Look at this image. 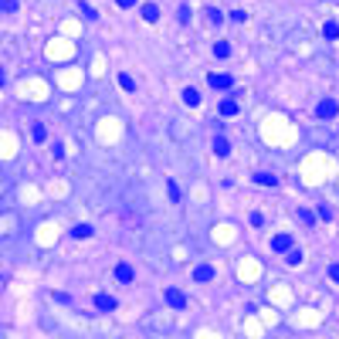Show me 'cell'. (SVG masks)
I'll list each match as a JSON object with an SVG mask.
<instances>
[{"mask_svg": "<svg viewBox=\"0 0 339 339\" xmlns=\"http://www.w3.org/2000/svg\"><path fill=\"white\" fill-rule=\"evenodd\" d=\"M336 112H339V105L333 102V98H322L319 105H316V115H319V119H333Z\"/></svg>", "mask_w": 339, "mask_h": 339, "instance_id": "1", "label": "cell"}, {"mask_svg": "<svg viewBox=\"0 0 339 339\" xmlns=\"http://www.w3.org/2000/svg\"><path fill=\"white\" fill-rule=\"evenodd\" d=\"M231 85H234V78L224 75V72H214V75H210V88H217V92H224V88H231Z\"/></svg>", "mask_w": 339, "mask_h": 339, "instance_id": "2", "label": "cell"}, {"mask_svg": "<svg viewBox=\"0 0 339 339\" xmlns=\"http://www.w3.org/2000/svg\"><path fill=\"white\" fill-rule=\"evenodd\" d=\"M95 309H98V312H112L115 299L109 295V292H98V295H95Z\"/></svg>", "mask_w": 339, "mask_h": 339, "instance_id": "3", "label": "cell"}, {"mask_svg": "<svg viewBox=\"0 0 339 339\" xmlns=\"http://www.w3.org/2000/svg\"><path fill=\"white\" fill-rule=\"evenodd\" d=\"M271 251H275V254H288V251H292V238H288V234H278V238L271 241Z\"/></svg>", "mask_w": 339, "mask_h": 339, "instance_id": "4", "label": "cell"}, {"mask_svg": "<svg viewBox=\"0 0 339 339\" xmlns=\"http://www.w3.org/2000/svg\"><path fill=\"white\" fill-rule=\"evenodd\" d=\"M167 305H173V309H183V305H187V299H183V292L170 288V292H167Z\"/></svg>", "mask_w": 339, "mask_h": 339, "instance_id": "5", "label": "cell"}, {"mask_svg": "<svg viewBox=\"0 0 339 339\" xmlns=\"http://www.w3.org/2000/svg\"><path fill=\"white\" fill-rule=\"evenodd\" d=\"M183 102H187L190 109H197V105H200V92H197V88H183Z\"/></svg>", "mask_w": 339, "mask_h": 339, "instance_id": "6", "label": "cell"}, {"mask_svg": "<svg viewBox=\"0 0 339 339\" xmlns=\"http://www.w3.org/2000/svg\"><path fill=\"white\" fill-rule=\"evenodd\" d=\"M193 278H197V282H210V278H214V268H207V264L193 268Z\"/></svg>", "mask_w": 339, "mask_h": 339, "instance_id": "7", "label": "cell"}, {"mask_svg": "<svg viewBox=\"0 0 339 339\" xmlns=\"http://www.w3.org/2000/svg\"><path fill=\"white\" fill-rule=\"evenodd\" d=\"M156 17H160V7H156V3H143V20H150V24H153Z\"/></svg>", "mask_w": 339, "mask_h": 339, "instance_id": "8", "label": "cell"}, {"mask_svg": "<svg viewBox=\"0 0 339 339\" xmlns=\"http://www.w3.org/2000/svg\"><path fill=\"white\" fill-rule=\"evenodd\" d=\"M214 153H217V156H227V153H231V143H227L224 136H217V139H214Z\"/></svg>", "mask_w": 339, "mask_h": 339, "instance_id": "9", "label": "cell"}, {"mask_svg": "<svg viewBox=\"0 0 339 339\" xmlns=\"http://www.w3.org/2000/svg\"><path fill=\"white\" fill-rule=\"evenodd\" d=\"M254 183H258V187H275L278 180H275L271 173H254Z\"/></svg>", "mask_w": 339, "mask_h": 339, "instance_id": "10", "label": "cell"}, {"mask_svg": "<svg viewBox=\"0 0 339 339\" xmlns=\"http://www.w3.org/2000/svg\"><path fill=\"white\" fill-rule=\"evenodd\" d=\"M72 238H78V241L92 238V227H88V224H78V227H72Z\"/></svg>", "mask_w": 339, "mask_h": 339, "instance_id": "11", "label": "cell"}, {"mask_svg": "<svg viewBox=\"0 0 339 339\" xmlns=\"http://www.w3.org/2000/svg\"><path fill=\"white\" fill-rule=\"evenodd\" d=\"M115 278H119V282H132V268L129 264H119V268H115Z\"/></svg>", "mask_w": 339, "mask_h": 339, "instance_id": "12", "label": "cell"}, {"mask_svg": "<svg viewBox=\"0 0 339 339\" xmlns=\"http://www.w3.org/2000/svg\"><path fill=\"white\" fill-rule=\"evenodd\" d=\"M231 55V44H227V41H217V44H214V58H227Z\"/></svg>", "mask_w": 339, "mask_h": 339, "instance_id": "13", "label": "cell"}, {"mask_svg": "<svg viewBox=\"0 0 339 339\" xmlns=\"http://www.w3.org/2000/svg\"><path fill=\"white\" fill-rule=\"evenodd\" d=\"M78 10H82V14H85V17H88V20H95V17H98V10H95V7H88L85 0L78 3Z\"/></svg>", "mask_w": 339, "mask_h": 339, "instance_id": "14", "label": "cell"}, {"mask_svg": "<svg viewBox=\"0 0 339 339\" xmlns=\"http://www.w3.org/2000/svg\"><path fill=\"white\" fill-rule=\"evenodd\" d=\"M119 85H122L126 92H136V78H129V75H119Z\"/></svg>", "mask_w": 339, "mask_h": 339, "instance_id": "15", "label": "cell"}, {"mask_svg": "<svg viewBox=\"0 0 339 339\" xmlns=\"http://www.w3.org/2000/svg\"><path fill=\"white\" fill-rule=\"evenodd\" d=\"M322 34H326V38H339V24H333V20H329V24L322 27Z\"/></svg>", "mask_w": 339, "mask_h": 339, "instance_id": "16", "label": "cell"}, {"mask_svg": "<svg viewBox=\"0 0 339 339\" xmlns=\"http://www.w3.org/2000/svg\"><path fill=\"white\" fill-rule=\"evenodd\" d=\"M221 20H224V14H221V10H214V7H210V10H207V24H221Z\"/></svg>", "mask_w": 339, "mask_h": 339, "instance_id": "17", "label": "cell"}, {"mask_svg": "<svg viewBox=\"0 0 339 339\" xmlns=\"http://www.w3.org/2000/svg\"><path fill=\"white\" fill-rule=\"evenodd\" d=\"M221 115H238V105L234 102H221Z\"/></svg>", "mask_w": 339, "mask_h": 339, "instance_id": "18", "label": "cell"}, {"mask_svg": "<svg viewBox=\"0 0 339 339\" xmlns=\"http://www.w3.org/2000/svg\"><path fill=\"white\" fill-rule=\"evenodd\" d=\"M167 193H170V200H180V187L176 183H167Z\"/></svg>", "mask_w": 339, "mask_h": 339, "instance_id": "19", "label": "cell"}, {"mask_svg": "<svg viewBox=\"0 0 339 339\" xmlns=\"http://www.w3.org/2000/svg\"><path fill=\"white\" fill-rule=\"evenodd\" d=\"M285 261H288V264H292V268H295V264L302 261V254H299V251H288V258H285Z\"/></svg>", "mask_w": 339, "mask_h": 339, "instance_id": "20", "label": "cell"}, {"mask_svg": "<svg viewBox=\"0 0 339 339\" xmlns=\"http://www.w3.org/2000/svg\"><path fill=\"white\" fill-rule=\"evenodd\" d=\"M17 10V0H3V14H14Z\"/></svg>", "mask_w": 339, "mask_h": 339, "instance_id": "21", "label": "cell"}, {"mask_svg": "<svg viewBox=\"0 0 339 339\" xmlns=\"http://www.w3.org/2000/svg\"><path fill=\"white\" fill-rule=\"evenodd\" d=\"M299 217H302V224H312V221H316V214H312V210H302Z\"/></svg>", "mask_w": 339, "mask_h": 339, "instance_id": "22", "label": "cell"}, {"mask_svg": "<svg viewBox=\"0 0 339 339\" xmlns=\"http://www.w3.org/2000/svg\"><path fill=\"white\" fill-rule=\"evenodd\" d=\"M34 139H38V143L44 139V126H41V122H34Z\"/></svg>", "mask_w": 339, "mask_h": 339, "instance_id": "23", "label": "cell"}, {"mask_svg": "<svg viewBox=\"0 0 339 339\" xmlns=\"http://www.w3.org/2000/svg\"><path fill=\"white\" fill-rule=\"evenodd\" d=\"M329 278H333V282H339V264H329Z\"/></svg>", "mask_w": 339, "mask_h": 339, "instance_id": "24", "label": "cell"}, {"mask_svg": "<svg viewBox=\"0 0 339 339\" xmlns=\"http://www.w3.org/2000/svg\"><path fill=\"white\" fill-rule=\"evenodd\" d=\"M119 7H136V0H119Z\"/></svg>", "mask_w": 339, "mask_h": 339, "instance_id": "25", "label": "cell"}]
</instances>
